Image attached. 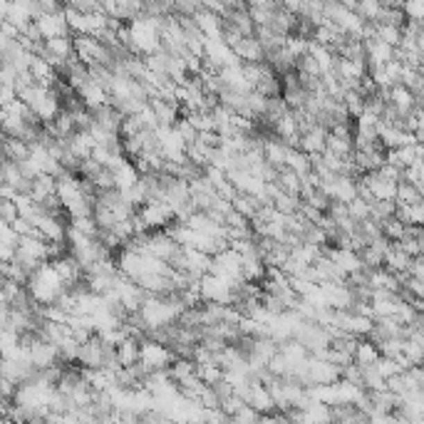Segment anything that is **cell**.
<instances>
[{
	"label": "cell",
	"mask_w": 424,
	"mask_h": 424,
	"mask_svg": "<svg viewBox=\"0 0 424 424\" xmlns=\"http://www.w3.org/2000/svg\"><path fill=\"white\" fill-rule=\"evenodd\" d=\"M25 293H28L30 300L35 303L37 308H47V305H53V303L62 296L65 285H62V280H60V275L55 273L53 263H42V266H37L35 271L28 275Z\"/></svg>",
	"instance_id": "obj_1"
},
{
	"label": "cell",
	"mask_w": 424,
	"mask_h": 424,
	"mask_svg": "<svg viewBox=\"0 0 424 424\" xmlns=\"http://www.w3.org/2000/svg\"><path fill=\"white\" fill-rule=\"evenodd\" d=\"M176 357L164 348L162 343H154V340H139V365L146 372H162L169 370V365L174 362Z\"/></svg>",
	"instance_id": "obj_2"
},
{
	"label": "cell",
	"mask_w": 424,
	"mask_h": 424,
	"mask_svg": "<svg viewBox=\"0 0 424 424\" xmlns=\"http://www.w3.org/2000/svg\"><path fill=\"white\" fill-rule=\"evenodd\" d=\"M198 298L201 303H216V305H231L233 300V288L223 283L221 278L206 273L198 280Z\"/></svg>",
	"instance_id": "obj_3"
},
{
	"label": "cell",
	"mask_w": 424,
	"mask_h": 424,
	"mask_svg": "<svg viewBox=\"0 0 424 424\" xmlns=\"http://www.w3.org/2000/svg\"><path fill=\"white\" fill-rule=\"evenodd\" d=\"M137 214H139V219H142V223L146 226V231H164L169 223L174 221V211L169 209L164 201L144 203Z\"/></svg>",
	"instance_id": "obj_4"
},
{
	"label": "cell",
	"mask_w": 424,
	"mask_h": 424,
	"mask_svg": "<svg viewBox=\"0 0 424 424\" xmlns=\"http://www.w3.org/2000/svg\"><path fill=\"white\" fill-rule=\"evenodd\" d=\"M305 378L308 384H335L340 382V367L330 365L325 360H318V357H308V367H305Z\"/></svg>",
	"instance_id": "obj_5"
},
{
	"label": "cell",
	"mask_w": 424,
	"mask_h": 424,
	"mask_svg": "<svg viewBox=\"0 0 424 424\" xmlns=\"http://www.w3.org/2000/svg\"><path fill=\"white\" fill-rule=\"evenodd\" d=\"M65 8V6H62ZM35 28L40 33L42 42L45 40H53V37H62V35H70V30H67V23H65V15L62 10L60 12H50V15H37L35 20Z\"/></svg>",
	"instance_id": "obj_6"
},
{
	"label": "cell",
	"mask_w": 424,
	"mask_h": 424,
	"mask_svg": "<svg viewBox=\"0 0 424 424\" xmlns=\"http://www.w3.org/2000/svg\"><path fill=\"white\" fill-rule=\"evenodd\" d=\"M365 45V65L367 70H372V67H384L387 62H392L395 60V47L384 45L382 40H365L362 42Z\"/></svg>",
	"instance_id": "obj_7"
},
{
	"label": "cell",
	"mask_w": 424,
	"mask_h": 424,
	"mask_svg": "<svg viewBox=\"0 0 424 424\" xmlns=\"http://www.w3.org/2000/svg\"><path fill=\"white\" fill-rule=\"evenodd\" d=\"M244 402L253 409V412L258 414H271L275 412V405H273V397L268 395V389L263 387V384L258 382H251L248 389H246L244 395Z\"/></svg>",
	"instance_id": "obj_8"
},
{
	"label": "cell",
	"mask_w": 424,
	"mask_h": 424,
	"mask_svg": "<svg viewBox=\"0 0 424 424\" xmlns=\"http://www.w3.org/2000/svg\"><path fill=\"white\" fill-rule=\"evenodd\" d=\"M149 110L157 119L159 127H174L176 119H179V105H176L174 99H149Z\"/></svg>",
	"instance_id": "obj_9"
},
{
	"label": "cell",
	"mask_w": 424,
	"mask_h": 424,
	"mask_svg": "<svg viewBox=\"0 0 424 424\" xmlns=\"http://www.w3.org/2000/svg\"><path fill=\"white\" fill-rule=\"evenodd\" d=\"M422 162V144H412V146H400V149H392L384 154V164H392L397 169H409L412 164Z\"/></svg>",
	"instance_id": "obj_10"
},
{
	"label": "cell",
	"mask_w": 424,
	"mask_h": 424,
	"mask_svg": "<svg viewBox=\"0 0 424 424\" xmlns=\"http://www.w3.org/2000/svg\"><path fill=\"white\" fill-rule=\"evenodd\" d=\"M325 139H328V129H323L315 124L313 129H308V132L300 134V144H298V149H300L303 154H308V157H315V154H323V151H325Z\"/></svg>",
	"instance_id": "obj_11"
},
{
	"label": "cell",
	"mask_w": 424,
	"mask_h": 424,
	"mask_svg": "<svg viewBox=\"0 0 424 424\" xmlns=\"http://www.w3.org/2000/svg\"><path fill=\"white\" fill-rule=\"evenodd\" d=\"M231 53L236 55V60H239L241 65H253V62H263V60H266V53H263L261 42H258L256 37H244L239 45L233 47Z\"/></svg>",
	"instance_id": "obj_12"
},
{
	"label": "cell",
	"mask_w": 424,
	"mask_h": 424,
	"mask_svg": "<svg viewBox=\"0 0 424 424\" xmlns=\"http://www.w3.org/2000/svg\"><path fill=\"white\" fill-rule=\"evenodd\" d=\"M261 154H263V162H266L268 167L283 169L285 167V154H288V146H285L280 139H275L273 134H271V137H266V139H263Z\"/></svg>",
	"instance_id": "obj_13"
},
{
	"label": "cell",
	"mask_w": 424,
	"mask_h": 424,
	"mask_svg": "<svg viewBox=\"0 0 424 424\" xmlns=\"http://www.w3.org/2000/svg\"><path fill=\"white\" fill-rule=\"evenodd\" d=\"M112 174H115L117 192H127V189H132V186L139 181V174H137V169H134V164L129 162V159H124L119 167L112 169Z\"/></svg>",
	"instance_id": "obj_14"
},
{
	"label": "cell",
	"mask_w": 424,
	"mask_h": 424,
	"mask_svg": "<svg viewBox=\"0 0 424 424\" xmlns=\"http://www.w3.org/2000/svg\"><path fill=\"white\" fill-rule=\"evenodd\" d=\"M380 353L378 348L367 340V337H362V340H357V345H355V353H353V365H357L360 370H365V367H372L375 362H378Z\"/></svg>",
	"instance_id": "obj_15"
},
{
	"label": "cell",
	"mask_w": 424,
	"mask_h": 424,
	"mask_svg": "<svg viewBox=\"0 0 424 424\" xmlns=\"http://www.w3.org/2000/svg\"><path fill=\"white\" fill-rule=\"evenodd\" d=\"M167 375L174 384H181V382H186V380L196 378V365H194V360H189V357H176V360L169 365Z\"/></svg>",
	"instance_id": "obj_16"
},
{
	"label": "cell",
	"mask_w": 424,
	"mask_h": 424,
	"mask_svg": "<svg viewBox=\"0 0 424 424\" xmlns=\"http://www.w3.org/2000/svg\"><path fill=\"white\" fill-rule=\"evenodd\" d=\"M278 353L283 355V360L288 362V367H296V365H300V362H305L310 357L308 355V350L303 348L298 340H285V343H280L278 345Z\"/></svg>",
	"instance_id": "obj_17"
},
{
	"label": "cell",
	"mask_w": 424,
	"mask_h": 424,
	"mask_svg": "<svg viewBox=\"0 0 424 424\" xmlns=\"http://www.w3.org/2000/svg\"><path fill=\"white\" fill-rule=\"evenodd\" d=\"M117 362H119V367L139 362V340L137 337H124L122 343L117 345Z\"/></svg>",
	"instance_id": "obj_18"
},
{
	"label": "cell",
	"mask_w": 424,
	"mask_h": 424,
	"mask_svg": "<svg viewBox=\"0 0 424 424\" xmlns=\"http://www.w3.org/2000/svg\"><path fill=\"white\" fill-rule=\"evenodd\" d=\"M231 209L236 211L239 216H244L246 221H251V219L258 214L261 203H258L256 196H248V194H236V196H233V201H231Z\"/></svg>",
	"instance_id": "obj_19"
},
{
	"label": "cell",
	"mask_w": 424,
	"mask_h": 424,
	"mask_svg": "<svg viewBox=\"0 0 424 424\" xmlns=\"http://www.w3.org/2000/svg\"><path fill=\"white\" fill-rule=\"evenodd\" d=\"M285 169H291L293 174H298L303 179L305 174H310V157L303 154L300 149H288V154H285Z\"/></svg>",
	"instance_id": "obj_20"
},
{
	"label": "cell",
	"mask_w": 424,
	"mask_h": 424,
	"mask_svg": "<svg viewBox=\"0 0 424 424\" xmlns=\"http://www.w3.org/2000/svg\"><path fill=\"white\" fill-rule=\"evenodd\" d=\"M275 186H278L283 194H291V196H300V176L293 174L291 169H278V176H275Z\"/></svg>",
	"instance_id": "obj_21"
},
{
	"label": "cell",
	"mask_w": 424,
	"mask_h": 424,
	"mask_svg": "<svg viewBox=\"0 0 424 424\" xmlns=\"http://www.w3.org/2000/svg\"><path fill=\"white\" fill-rule=\"evenodd\" d=\"M395 219L405 223V226H422L424 206H422V203H414V206H397Z\"/></svg>",
	"instance_id": "obj_22"
},
{
	"label": "cell",
	"mask_w": 424,
	"mask_h": 424,
	"mask_svg": "<svg viewBox=\"0 0 424 424\" xmlns=\"http://www.w3.org/2000/svg\"><path fill=\"white\" fill-rule=\"evenodd\" d=\"M395 203L397 206H414V203H422V192L414 189L412 184H407V181H400V184H397V192H395Z\"/></svg>",
	"instance_id": "obj_23"
},
{
	"label": "cell",
	"mask_w": 424,
	"mask_h": 424,
	"mask_svg": "<svg viewBox=\"0 0 424 424\" xmlns=\"http://www.w3.org/2000/svg\"><path fill=\"white\" fill-rule=\"evenodd\" d=\"M271 206H273L280 216H293V214H298V209H300V198L280 192L278 196L273 198V203H271Z\"/></svg>",
	"instance_id": "obj_24"
},
{
	"label": "cell",
	"mask_w": 424,
	"mask_h": 424,
	"mask_svg": "<svg viewBox=\"0 0 424 424\" xmlns=\"http://www.w3.org/2000/svg\"><path fill=\"white\" fill-rule=\"evenodd\" d=\"M400 10L405 15V23H424V0H407L400 3Z\"/></svg>",
	"instance_id": "obj_25"
},
{
	"label": "cell",
	"mask_w": 424,
	"mask_h": 424,
	"mask_svg": "<svg viewBox=\"0 0 424 424\" xmlns=\"http://www.w3.org/2000/svg\"><path fill=\"white\" fill-rule=\"evenodd\" d=\"M375 37L382 40L384 45L397 47L402 40V28H392V25H375Z\"/></svg>",
	"instance_id": "obj_26"
},
{
	"label": "cell",
	"mask_w": 424,
	"mask_h": 424,
	"mask_svg": "<svg viewBox=\"0 0 424 424\" xmlns=\"http://www.w3.org/2000/svg\"><path fill=\"white\" fill-rule=\"evenodd\" d=\"M375 370H378V375L382 380H389V378H397V375H402V367L397 360H389V357H378V362H375Z\"/></svg>",
	"instance_id": "obj_27"
},
{
	"label": "cell",
	"mask_w": 424,
	"mask_h": 424,
	"mask_svg": "<svg viewBox=\"0 0 424 424\" xmlns=\"http://www.w3.org/2000/svg\"><path fill=\"white\" fill-rule=\"evenodd\" d=\"M348 216L355 223L367 221V219H370V203H365L362 198H353V201L348 203Z\"/></svg>",
	"instance_id": "obj_28"
},
{
	"label": "cell",
	"mask_w": 424,
	"mask_h": 424,
	"mask_svg": "<svg viewBox=\"0 0 424 424\" xmlns=\"http://www.w3.org/2000/svg\"><path fill=\"white\" fill-rule=\"evenodd\" d=\"M402 181L412 184L414 189H419V192H422V181H424V167H422V162H417V164H412L409 169H405V171H402Z\"/></svg>",
	"instance_id": "obj_29"
},
{
	"label": "cell",
	"mask_w": 424,
	"mask_h": 424,
	"mask_svg": "<svg viewBox=\"0 0 424 424\" xmlns=\"http://www.w3.org/2000/svg\"><path fill=\"white\" fill-rule=\"evenodd\" d=\"M258 417H261V414L253 412V409H251L248 405H244V407H241V409H239V412L233 414L231 419H233V422H236V424H256V422H258Z\"/></svg>",
	"instance_id": "obj_30"
},
{
	"label": "cell",
	"mask_w": 424,
	"mask_h": 424,
	"mask_svg": "<svg viewBox=\"0 0 424 424\" xmlns=\"http://www.w3.org/2000/svg\"><path fill=\"white\" fill-rule=\"evenodd\" d=\"M8 10H10V3H3V0H0V23H6L8 20Z\"/></svg>",
	"instance_id": "obj_31"
},
{
	"label": "cell",
	"mask_w": 424,
	"mask_h": 424,
	"mask_svg": "<svg viewBox=\"0 0 424 424\" xmlns=\"http://www.w3.org/2000/svg\"><path fill=\"white\" fill-rule=\"evenodd\" d=\"M226 424H236V422H233V419H228V422Z\"/></svg>",
	"instance_id": "obj_32"
},
{
	"label": "cell",
	"mask_w": 424,
	"mask_h": 424,
	"mask_svg": "<svg viewBox=\"0 0 424 424\" xmlns=\"http://www.w3.org/2000/svg\"><path fill=\"white\" fill-rule=\"evenodd\" d=\"M37 424H50V422H45V419H42V422H37Z\"/></svg>",
	"instance_id": "obj_33"
}]
</instances>
